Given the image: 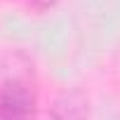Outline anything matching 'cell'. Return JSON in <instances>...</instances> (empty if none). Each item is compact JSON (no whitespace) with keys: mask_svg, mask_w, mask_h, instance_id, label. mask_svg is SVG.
Here are the masks:
<instances>
[{"mask_svg":"<svg viewBox=\"0 0 120 120\" xmlns=\"http://www.w3.org/2000/svg\"><path fill=\"white\" fill-rule=\"evenodd\" d=\"M35 94L19 80L7 78L0 82V120H35Z\"/></svg>","mask_w":120,"mask_h":120,"instance_id":"obj_1","label":"cell"},{"mask_svg":"<svg viewBox=\"0 0 120 120\" xmlns=\"http://www.w3.org/2000/svg\"><path fill=\"white\" fill-rule=\"evenodd\" d=\"M90 104L87 97L78 90L61 92L52 104V120H87Z\"/></svg>","mask_w":120,"mask_h":120,"instance_id":"obj_2","label":"cell"}]
</instances>
